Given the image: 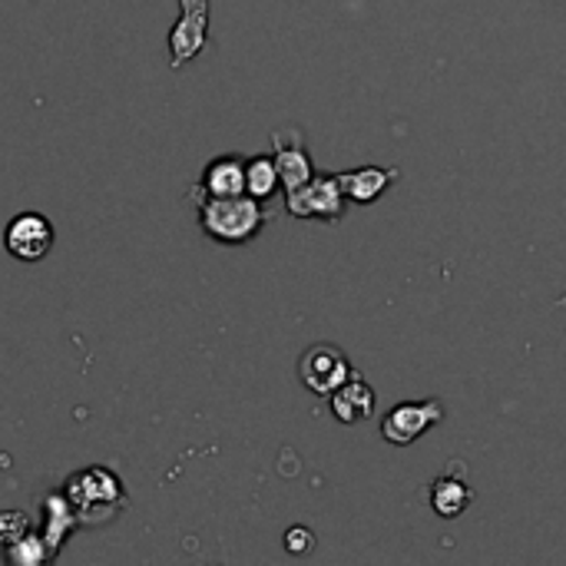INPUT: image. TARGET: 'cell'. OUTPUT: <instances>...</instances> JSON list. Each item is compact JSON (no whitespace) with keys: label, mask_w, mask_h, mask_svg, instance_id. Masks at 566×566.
<instances>
[{"label":"cell","mask_w":566,"mask_h":566,"mask_svg":"<svg viewBox=\"0 0 566 566\" xmlns=\"http://www.w3.org/2000/svg\"><path fill=\"white\" fill-rule=\"evenodd\" d=\"M471 504H474V491H471L464 481H458V478L448 474V478H438V481L431 484V507H434L438 517L454 521V517H461Z\"/></svg>","instance_id":"cell-11"},{"label":"cell","mask_w":566,"mask_h":566,"mask_svg":"<svg viewBox=\"0 0 566 566\" xmlns=\"http://www.w3.org/2000/svg\"><path fill=\"white\" fill-rule=\"evenodd\" d=\"M557 308H566V295H564V298H560V302H557Z\"/></svg>","instance_id":"cell-15"},{"label":"cell","mask_w":566,"mask_h":566,"mask_svg":"<svg viewBox=\"0 0 566 566\" xmlns=\"http://www.w3.org/2000/svg\"><path fill=\"white\" fill-rule=\"evenodd\" d=\"M56 242V229L43 212H20L10 219L3 232V245L17 262H40L50 255Z\"/></svg>","instance_id":"cell-5"},{"label":"cell","mask_w":566,"mask_h":566,"mask_svg":"<svg viewBox=\"0 0 566 566\" xmlns=\"http://www.w3.org/2000/svg\"><path fill=\"white\" fill-rule=\"evenodd\" d=\"M182 13L176 27L169 30V50H172V70L196 60L209 40V0H179Z\"/></svg>","instance_id":"cell-6"},{"label":"cell","mask_w":566,"mask_h":566,"mask_svg":"<svg viewBox=\"0 0 566 566\" xmlns=\"http://www.w3.org/2000/svg\"><path fill=\"white\" fill-rule=\"evenodd\" d=\"M328 398H332V415L342 424H361L375 415V391L358 371H352L348 381L338 385Z\"/></svg>","instance_id":"cell-10"},{"label":"cell","mask_w":566,"mask_h":566,"mask_svg":"<svg viewBox=\"0 0 566 566\" xmlns=\"http://www.w3.org/2000/svg\"><path fill=\"white\" fill-rule=\"evenodd\" d=\"M312 547H315V534L308 527H292L285 534V551L289 554H308Z\"/></svg>","instance_id":"cell-14"},{"label":"cell","mask_w":566,"mask_h":566,"mask_svg":"<svg viewBox=\"0 0 566 566\" xmlns=\"http://www.w3.org/2000/svg\"><path fill=\"white\" fill-rule=\"evenodd\" d=\"M335 176H338V186H342L345 199L348 202H358V206L378 202L401 179V172L395 166H358V169L335 172Z\"/></svg>","instance_id":"cell-8"},{"label":"cell","mask_w":566,"mask_h":566,"mask_svg":"<svg viewBox=\"0 0 566 566\" xmlns=\"http://www.w3.org/2000/svg\"><path fill=\"white\" fill-rule=\"evenodd\" d=\"M441 421H444V405H441V401H434V398H428V401H401V405H395V408L385 415L381 434H385L388 444L408 448V444H415L428 428H434V424H441Z\"/></svg>","instance_id":"cell-4"},{"label":"cell","mask_w":566,"mask_h":566,"mask_svg":"<svg viewBox=\"0 0 566 566\" xmlns=\"http://www.w3.org/2000/svg\"><path fill=\"white\" fill-rule=\"evenodd\" d=\"M272 163L279 169V182L285 192L305 186L312 176H315V166H312V156L305 149V139H302V129L298 126H285V129H275L272 133Z\"/></svg>","instance_id":"cell-7"},{"label":"cell","mask_w":566,"mask_h":566,"mask_svg":"<svg viewBox=\"0 0 566 566\" xmlns=\"http://www.w3.org/2000/svg\"><path fill=\"white\" fill-rule=\"evenodd\" d=\"M285 206L295 219H318V222H342L348 199L338 186V176H312L305 186L285 192Z\"/></svg>","instance_id":"cell-2"},{"label":"cell","mask_w":566,"mask_h":566,"mask_svg":"<svg viewBox=\"0 0 566 566\" xmlns=\"http://www.w3.org/2000/svg\"><path fill=\"white\" fill-rule=\"evenodd\" d=\"M355 368H352V361H348V355L338 348V345H312L305 355H302V361H298V378H302V385L312 391V395H318V398H328L338 385H345L348 381V375H352Z\"/></svg>","instance_id":"cell-3"},{"label":"cell","mask_w":566,"mask_h":566,"mask_svg":"<svg viewBox=\"0 0 566 566\" xmlns=\"http://www.w3.org/2000/svg\"><path fill=\"white\" fill-rule=\"evenodd\" d=\"M192 202L199 206V226L202 232L219 242V245H242L252 242L269 212L259 199H252L249 192L242 196H226V199H212V196H192Z\"/></svg>","instance_id":"cell-1"},{"label":"cell","mask_w":566,"mask_h":566,"mask_svg":"<svg viewBox=\"0 0 566 566\" xmlns=\"http://www.w3.org/2000/svg\"><path fill=\"white\" fill-rule=\"evenodd\" d=\"M245 192V156H216L202 169V182L192 189V196H242Z\"/></svg>","instance_id":"cell-9"},{"label":"cell","mask_w":566,"mask_h":566,"mask_svg":"<svg viewBox=\"0 0 566 566\" xmlns=\"http://www.w3.org/2000/svg\"><path fill=\"white\" fill-rule=\"evenodd\" d=\"M279 169L272 156H249L245 159V192L259 202H269L279 192Z\"/></svg>","instance_id":"cell-12"},{"label":"cell","mask_w":566,"mask_h":566,"mask_svg":"<svg viewBox=\"0 0 566 566\" xmlns=\"http://www.w3.org/2000/svg\"><path fill=\"white\" fill-rule=\"evenodd\" d=\"M20 537H27V521H23V514H20V511L0 514V541L10 547V544H17Z\"/></svg>","instance_id":"cell-13"}]
</instances>
